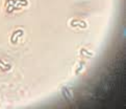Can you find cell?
Listing matches in <instances>:
<instances>
[{"label":"cell","mask_w":126,"mask_h":109,"mask_svg":"<svg viewBox=\"0 0 126 109\" xmlns=\"http://www.w3.org/2000/svg\"><path fill=\"white\" fill-rule=\"evenodd\" d=\"M70 25L72 27H79V28H87L88 23L82 19H71Z\"/></svg>","instance_id":"obj_2"},{"label":"cell","mask_w":126,"mask_h":109,"mask_svg":"<svg viewBox=\"0 0 126 109\" xmlns=\"http://www.w3.org/2000/svg\"><path fill=\"white\" fill-rule=\"evenodd\" d=\"M80 54H81L82 57H84V58H89V57H92V56H94V54L92 53V52H90V51H88L87 48H81L80 49Z\"/></svg>","instance_id":"obj_6"},{"label":"cell","mask_w":126,"mask_h":109,"mask_svg":"<svg viewBox=\"0 0 126 109\" xmlns=\"http://www.w3.org/2000/svg\"><path fill=\"white\" fill-rule=\"evenodd\" d=\"M28 4L27 0H7L6 1V11L12 13L15 10H19L22 6H25Z\"/></svg>","instance_id":"obj_1"},{"label":"cell","mask_w":126,"mask_h":109,"mask_svg":"<svg viewBox=\"0 0 126 109\" xmlns=\"http://www.w3.org/2000/svg\"><path fill=\"white\" fill-rule=\"evenodd\" d=\"M84 65H85V63H84V61H80L79 63H78V65H77V68L75 69V75H78L80 71H81L83 68H84Z\"/></svg>","instance_id":"obj_7"},{"label":"cell","mask_w":126,"mask_h":109,"mask_svg":"<svg viewBox=\"0 0 126 109\" xmlns=\"http://www.w3.org/2000/svg\"><path fill=\"white\" fill-rule=\"evenodd\" d=\"M62 94H63V97H64V99L67 100V101H70V100H72V98H73L72 89L70 87H68V86H65V87H63Z\"/></svg>","instance_id":"obj_4"},{"label":"cell","mask_w":126,"mask_h":109,"mask_svg":"<svg viewBox=\"0 0 126 109\" xmlns=\"http://www.w3.org/2000/svg\"><path fill=\"white\" fill-rule=\"evenodd\" d=\"M0 69H1L2 71H8V70L12 69V65L7 64V63H5L3 60L0 59Z\"/></svg>","instance_id":"obj_5"},{"label":"cell","mask_w":126,"mask_h":109,"mask_svg":"<svg viewBox=\"0 0 126 109\" xmlns=\"http://www.w3.org/2000/svg\"><path fill=\"white\" fill-rule=\"evenodd\" d=\"M24 35V30L23 29H21V28H19V29H16L14 33L12 34V36H11V42L12 43H17L18 42V39H19L20 37H22V36Z\"/></svg>","instance_id":"obj_3"}]
</instances>
